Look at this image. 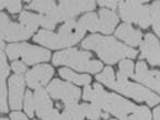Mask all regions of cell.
<instances>
[{
  "mask_svg": "<svg viewBox=\"0 0 160 120\" xmlns=\"http://www.w3.org/2000/svg\"><path fill=\"white\" fill-rule=\"evenodd\" d=\"M82 46L95 51L105 63L108 64H114L125 57L137 56L136 50L122 44L113 38H105L98 34H93L85 39Z\"/></svg>",
  "mask_w": 160,
  "mask_h": 120,
  "instance_id": "cell-1",
  "label": "cell"
},
{
  "mask_svg": "<svg viewBox=\"0 0 160 120\" xmlns=\"http://www.w3.org/2000/svg\"><path fill=\"white\" fill-rule=\"evenodd\" d=\"M85 30L74 20H68L60 28L59 33L40 30L33 40L41 45L51 49H61L74 45L82 39Z\"/></svg>",
  "mask_w": 160,
  "mask_h": 120,
  "instance_id": "cell-2",
  "label": "cell"
},
{
  "mask_svg": "<svg viewBox=\"0 0 160 120\" xmlns=\"http://www.w3.org/2000/svg\"><path fill=\"white\" fill-rule=\"evenodd\" d=\"M92 55L88 52L70 49L59 52L53 57L54 65H68L81 72L97 73L102 70V63L90 60Z\"/></svg>",
  "mask_w": 160,
  "mask_h": 120,
  "instance_id": "cell-3",
  "label": "cell"
},
{
  "mask_svg": "<svg viewBox=\"0 0 160 120\" xmlns=\"http://www.w3.org/2000/svg\"><path fill=\"white\" fill-rule=\"evenodd\" d=\"M7 54L11 60L21 56L24 63L32 65L39 62H47L50 60V52L45 49L33 46L27 43L11 44L7 47Z\"/></svg>",
  "mask_w": 160,
  "mask_h": 120,
  "instance_id": "cell-4",
  "label": "cell"
},
{
  "mask_svg": "<svg viewBox=\"0 0 160 120\" xmlns=\"http://www.w3.org/2000/svg\"><path fill=\"white\" fill-rule=\"evenodd\" d=\"M141 1L120 2L119 13L125 22H135L141 28H148L151 23L150 11L148 6H142Z\"/></svg>",
  "mask_w": 160,
  "mask_h": 120,
  "instance_id": "cell-5",
  "label": "cell"
},
{
  "mask_svg": "<svg viewBox=\"0 0 160 120\" xmlns=\"http://www.w3.org/2000/svg\"><path fill=\"white\" fill-rule=\"evenodd\" d=\"M111 88L137 101H146L149 106H156L160 101V97L158 95L149 92L148 89L144 88L142 86L129 83L127 79L115 80V83L112 85Z\"/></svg>",
  "mask_w": 160,
  "mask_h": 120,
  "instance_id": "cell-6",
  "label": "cell"
},
{
  "mask_svg": "<svg viewBox=\"0 0 160 120\" xmlns=\"http://www.w3.org/2000/svg\"><path fill=\"white\" fill-rule=\"evenodd\" d=\"M34 30L21 23L10 22L5 13H0V39L7 41L26 40L33 34Z\"/></svg>",
  "mask_w": 160,
  "mask_h": 120,
  "instance_id": "cell-7",
  "label": "cell"
},
{
  "mask_svg": "<svg viewBox=\"0 0 160 120\" xmlns=\"http://www.w3.org/2000/svg\"><path fill=\"white\" fill-rule=\"evenodd\" d=\"M48 92L52 98L61 99L65 106L76 104L81 96V90L78 87L59 79H54L48 86Z\"/></svg>",
  "mask_w": 160,
  "mask_h": 120,
  "instance_id": "cell-8",
  "label": "cell"
},
{
  "mask_svg": "<svg viewBox=\"0 0 160 120\" xmlns=\"http://www.w3.org/2000/svg\"><path fill=\"white\" fill-rule=\"evenodd\" d=\"M34 107L38 117L42 120H61V113L53 108L51 99L43 88H39L35 92Z\"/></svg>",
  "mask_w": 160,
  "mask_h": 120,
  "instance_id": "cell-9",
  "label": "cell"
},
{
  "mask_svg": "<svg viewBox=\"0 0 160 120\" xmlns=\"http://www.w3.org/2000/svg\"><path fill=\"white\" fill-rule=\"evenodd\" d=\"M103 109H105L107 113H112L119 119L126 120L128 116H130L136 110L137 107L126 99L117 96V95L107 94L105 106Z\"/></svg>",
  "mask_w": 160,
  "mask_h": 120,
  "instance_id": "cell-10",
  "label": "cell"
},
{
  "mask_svg": "<svg viewBox=\"0 0 160 120\" xmlns=\"http://www.w3.org/2000/svg\"><path fill=\"white\" fill-rule=\"evenodd\" d=\"M95 8L94 1H61L58 6L60 21H68L73 20L74 17L80 14L81 12L90 11Z\"/></svg>",
  "mask_w": 160,
  "mask_h": 120,
  "instance_id": "cell-11",
  "label": "cell"
},
{
  "mask_svg": "<svg viewBox=\"0 0 160 120\" xmlns=\"http://www.w3.org/2000/svg\"><path fill=\"white\" fill-rule=\"evenodd\" d=\"M53 74L54 71L50 65H39L27 73L26 80L29 87L39 89L49 82Z\"/></svg>",
  "mask_w": 160,
  "mask_h": 120,
  "instance_id": "cell-12",
  "label": "cell"
},
{
  "mask_svg": "<svg viewBox=\"0 0 160 120\" xmlns=\"http://www.w3.org/2000/svg\"><path fill=\"white\" fill-rule=\"evenodd\" d=\"M136 80L147 85L148 87L160 93V72L159 71H148L146 64L144 62H138L136 65V74L134 77Z\"/></svg>",
  "mask_w": 160,
  "mask_h": 120,
  "instance_id": "cell-13",
  "label": "cell"
},
{
  "mask_svg": "<svg viewBox=\"0 0 160 120\" xmlns=\"http://www.w3.org/2000/svg\"><path fill=\"white\" fill-rule=\"evenodd\" d=\"M141 59H147L151 65L160 66V43L155 36L148 33L141 44Z\"/></svg>",
  "mask_w": 160,
  "mask_h": 120,
  "instance_id": "cell-14",
  "label": "cell"
},
{
  "mask_svg": "<svg viewBox=\"0 0 160 120\" xmlns=\"http://www.w3.org/2000/svg\"><path fill=\"white\" fill-rule=\"evenodd\" d=\"M24 79L21 75H13L9 80V101L12 109H20L22 106Z\"/></svg>",
  "mask_w": 160,
  "mask_h": 120,
  "instance_id": "cell-15",
  "label": "cell"
},
{
  "mask_svg": "<svg viewBox=\"0 0 160 120\" xmlns=\"http://www.w3.org/2000/svg\"><path fill=\"white\" fill-rule=\"evenodd\" d=\"M83 98L85 100H91L93 105L103 109L105 106L106 98H107V93L103 89V87L99 84H95L93 87L86 85L83 92Z\"/></svg>",
  "mask_w": 160,
  "mask_h": 120,
  "instance_id": "cell-16",
  "label": "cell"
},
{
  "mask_svg": "<svg viewBox=\"0 0 160 120\" xmlns=\"http://www.w3.org/2000/svg\"><path fill=\"white\" fill-rule=\"evenodd\" d=\"M116 36L132 46H137L140 44L142 34L140 31L135 30L130 24L124 23L116 30Z\"/></svg>",
  "mask_w": 160,
  "mask_h": 120,
  "instance_id": "cell-17",
  "label": "cell"
},
{
  "mask_svg": "<svg viewBox=\"0 0 160 120\" xmlns=\"http://www.w3.org/2000/svg\"><path fill=\"white\" fill-rule=\"evenodd\" d=\"M118 22V17L116 13L108 9H102L99 11V19H98V31L109 34L113 32L116 24Z\"/></svg>",
  "mask_w": 160,
  "mask_h": 120,
  "instance_id": "cell-18",
  "label": "cell"
},
{
  "mask_svg": "<svg viewBox=\"0 0 160 120\" xmlns=\"http://www.w3.org/2000/svg\"><path fill=\"white\" fill-rule=\"evenodd\" d=\"M29 9L41 12L44 16H48L57 22H60L59 13H58V6L53 1H32L28 6Z\"/></svg>",
  "mask_w": 160,
  "mask_h": 120,
  "instance_id": "cell-19",
  "label": "cell"
},
{
  "mask_svg": "<svg viewBox=\"0 0 160 120\" xmlns=\"http://www.w3.org/2000/svg\"><path fill=\"white\" fill-rule=\"evenodd\" d=\"M9 74V66L6 65L0 66V113H5L8 111L7 106V93H6V77Z\"/></svg>",
  "mask_w": 160,
  "mask_h": 120,
  "instance_id": "cell-20",
  "label": "cell"
},
{
  "mask_svg": "<svg viewBox=\"0 0 160 120\" xmlns=\"http://www.w3.org/2000/svg\"><path fill=\"white\" fill-rule=\"evenodd\" d=\"M59 73L62 77L68 79V82L75 83L78 85H87L91 83V77L88 75H80V74L72 72L68 68H61Z\"/></svg>",
  "mask_w": 160,
  "mask_h": 120,
  "instance_id": "cell-21",
  "label": "cell"
},
{
  "mask_svg": "<svg viewBox=\"0 0 160 120\" xmlns=\"http://www.w3.org/2000/svg\"><path fill=\"white\" fill-rule=\"evenodd\" d=\"M78 23L84 30L90 31H98V18L95 13H87L83 16Z\"/></svg>",
  "mask_w": 160,
  "mask_h": 120,
  "instance_id": "cell-22",
  "label": "cell"
},
{
  "mask_svg": "<svg viewBox=\"0 0 160 120\" xmlns=\"http://www.w3.org/2000/svg\"><path fill=\"white\" fill-rule=\"evenodd\" d=\"M128 77H134V63L130 60H122L119 64L117 79H127Z\"/></svg>",
  "mask_w": 160,
  "mask_h": 120,
  "instance_id": "cell-23",
  "label": "cell"
},
{
  "mask_svg": "<svg viewBox=\"0 0 160 120\" xmlns=\"http://www.w3.org/2000/svg\"><path fill=\"white\" fill-rule=\"evenodd\" d=\"M150 18L152 22L153 30L160 36V1H155L151 7H149Z\"/></svg>",
  "mask_w": 160,
  "mask_h": 120,
  "instance_id": "cell-24",
  "label": "cell"
},
{
  "mask_svg": "<svg viewBox=\"0 0 160 120\" xmlns=\"http://www.w3.org/2000/svg\"><path fill=\"white\" fill-rule=\"evenodd\" d=\"M64 113L70 117L74 118L76 120H83L85 118V111H84V104L82 105H66Z\"/></svg>",
  "mask_w": 160,
  "mask_h": 120,
  "instance_id": "cell-25",
  "label": "cell"
},
{
  "mask_svg": "<svg viewBox=\"0 0 160 120\" xmlns=\"http://www.w3.org/2000/svg\"><path fill=\"white\" fill-rule=\"evenodd\" d=\"M19 19H20V21H21V24H23V26H29V28L33 29V30H35V29L39 26V24H38L39 14H33V13H30V12L24 11L20 14Z\"/></svg>",
  "mask_w": 160,
  "mask_h": 120,
  "instance_id": "cell-26",
  "label": "cell"
},
{
  "mask_svg": "<svg viewBox=\"0 0 160 120\" xmlns=\"http://www.w3.org/2000/svg\"><path fill=\"white\" fill-rule=\"evenodd\" d=\"M96 79L101 83H104L108 87H112V85L115 83V74H114L113 68L107 66V67L102 72L101 74L96 76Z\"/></svg>",
  "mask_w": 160,
  "mask_h": 120,
  "instance_id": "cell-27",
  "label": "cell"
},
{
  "mask_svg": "<svg viewBox=\"0 0 160 120\" xmlns=\"http://www.w3.org/2000/svg\"><path fill=\"white\" fill-rule=\"evenodd\" d=\"M126 120H151V113L147 107H137V109L128 116Z\"/></svg>",
  "mask_w": 160,
  "mask_h": 120,
  "instance_id": "cell-28",
  "label": "cell"
},
{
  "mask_svg": "<svg viewBox=\"0 0 160 120\" xmlns=\"http://www.w3.org/2000/svg\"><path fill=\"white\" fill-rule=\"evenodd\" d=\"M84 111H85V117H87L91 120H97L98 118L103 117L101 108H98V107L93 104L92 105L84 104Z\"/></svg>",
  "mask_w": 160,
  "mask_h": 120,
  "instance_id": "cell-29",
  "label": "cell"
},
{
  "mask_svg": "<svg viewBox=\"0 0 160 120\" xmlns=\"http://www.w3.org/2000/svg\"><path fill=\"white\" fill-rule=\"evenodd\" d=\"M34 109V97L31 94V92H27L26 96H24V110L29 117H33Z\"/></svg>",
  "mask_w": 160,
  "mask_h": 120,
  "instance_id": "cell-30",
  "label": "cell"
},
{
  "mask_svg": "<svg viewBox=\"0 0 160 120\" xmlns=\"http://www.w3.org/2000/svg\"><path fill=\"white\" fill-rule=\"evenodd\" d=\"M58 22L54 21V20L50 18L48 16H44V14H39V20H38V24L45 29H53L55 26H57Z\"/></svg>",
  "mask_w": 160,
  "mask_h": 120,
  "instance_id": "cell-31",
  "label": "cell"
},
{
  "mask_svg": "<svg viewBox=\"0 0 160 120\" xmlns=\"http://www.w3.org/2000/svg\"><path fill=\"white\" fill-rule=\"evenodd\" d=\"M6 8L11 13H17L21 9V2L20 1H7V7Z\"/></svg>",
  "mask_w": 160,
  "mask_h": 120,
  "instance_id": "cell-32",
  "label": "cell"
},
{
  "mask_svg": "<svg viewBox=\"0 0 160 120\" xmlns=\"http://www.w3.org/2000/svg\"><path fill=\"white\" fill-rule=\"evenodd\" d=\"M12 70H13L14 73H17V75H21L22 73L26 72V65L22 62L16 61L12 63Z\"/></svg>",
  "mask_w": 160,
  "mask_h": 120,
  "instance_id": "cell-33",
  "label": "cell"
},
{
  "mask_svg": "<svg viewBox=\"0 0 160 120\" xmlns=\"http://www.w3.org/2000/svg\"><path fill=\"white\" fill-rule=\"evenodd\" d=\"M10 117H11L12 120H28L27 116L24 113H20V111H14L10 115Z\"/></svg>",
  "mask_w": 160,
  "mask_h": 120,
  "instance_id": "cell-34",
  "label": "cell"
},
{
  "mask_svg": "<svg viewBox=\"0 0 160 120\" xmlns=\"http://www.w3.org/2000/svg\"><path fill=\"white\" fill-rule=\"evenodd\" d=\"M117 1H98V5L102 6V7H107V8H114L117 7Z\"/></svg>",
  "mask_w": 160,
  "mask_h": 120,
  "instance_id": "cell-35",
  "label": "cell"
},
{
  "mask_svg": "<svg viewBox=\"0 0 160 120\" xmlns=\"http://www.w3.org/2000/svg\"><path fill=\"white\" fill-rule=\"evenodd\" d=\"M153 120H160V108H156L153 110Z\"/></svg>",
  "mask_w": 160,
  "mask_h": 120,
  "instance_id": "cell-36",
  "label": "cell"
},
{
  "mask_svg": "<svg viewBox=\"0 0 160 120\" xmlns=\"http://www.w3.org/2000/svg\"><path fill=\"white\" fill-rule=\"evenodd\" d=\"M7 64V61H6V56L2 52H0V66L6 65Z\"/></svg>",
  "mask_w": 160,
  "mask_h": 120,
  "instance_id": "cell-37",
  "label": "cell"
},
{
  "mask_svg": "<svg viewBox=\"0 0 160 120\" xmlns=\"http://www.w3.org/2000/svg\"><path fill=\"white\" fill-rule=\"evenodd\" d=\"M61 120H76V119H74V118L70 117V116L65 115V113H63L61 115Z\"/></svg>",
  "mask_w": 160,
  "mask_h": 120,
  "instance_id": "cell-38",
  "label": "cell"
},
{
  "mask_svg": "<svg viewBox=\"0 0 160 120\" xmlns=\"http://www.w3.org/2000/svg\"><path fill=\"white\" fill-rule=\"evenodd\" d=\"M6 7H7V1H0V10H2Z\"/></svg>",
  "mask_w": 160,
  "mask_h": 120,
  "instance_id": "cell-39",
  "label": "cell"
},
{
  "mask_svg": "<svg viewBox=\"0 0 160 120\" xmlns=\"http://www.w3.org/2000/svg\"><path fill=\"white\" fill-rule=\"evenodd\" d=\"M5 47V43H3V41L0 39V52H2V49Z\"/></svg>",
  "mask_w": 160,
  "mask_h": 120,
  "instance_id": "cell-40",
  "label": "cell"
},
{
  "mask_svg": "<svg viewBox=\"0 0 160 120\" xmlns=\"http://www.w3.org/2000/svg\"><path fill=\"white\" fill-rule=\"evenodd\" d=\"M0 120H9L8 118H0Z\"/></svg>",
  "mask_w": 160,
  "mask_h": 120,
  "instance_id": "cell-41",
  "label": "cell"
},
{
  "mask_svg": "<svg viewBox=\"0 0 160 120\" xmlns=\"http://www.w3.org/2000/svg\"><path fill=\"white\" fill-rule=\"evenodd\" d=\"M113 120H115V119H113Z\"/></svg>",
  "mask_w": 160,
  "mask_h": 120,
  "instance_id": "cell-42",
  "label": "cell"
}]
</instances>
